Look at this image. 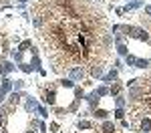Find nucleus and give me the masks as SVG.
I'll list each match as a JSON object with an SVG mask.
<instances>
[{
	"label": "nucleus",
	"mask_w": 151,
	"mask_h": 133,
	"mask_svg": "<svg viewBox=\"0 0 151 133\" xmlns=\"http://www.w3.org/2000/svg\"><path fill=\"white\" fill-rule=\"evenodd\" d=\"M69 79L70 81H83L85 79V69L83 67H69Z\"/></svg>",
	"instance_id": "obj_1"
},
{
	"label": "nucleus",
	"mask_w": 151,
	"mask_h": 133,
	"mask_svg": "<svg viewBox=\"0 0 151 133\" xmlns=\"http://www.w3.org/2000/svg\"><path fill=\"white\" fill-rule=\"evenodd\" d=\"M26 99V103H24V109H26V113H35L36 107H38V101H36L32 95H24Z\"/></svg>",
	"instance_id": "obj_2"
},
{
	"label": "nucleus",
	"mask_w": 151,
	"mask_h": 133,
	"mask_svg": "<svg viewBox=\"0 0 151 133\" xmlns=\"http://www.w3.org/2000/svg\"><path fill=\"white\" fill-rule=\"evenodd\" d=\"M42 101L47 103L48 107H55V105H57V95H55V91H45V95H42Z\"/></svg>",
	"instance_id": "obj_3"
},
{
	"label": "nucleus",
	"mask_w": 151,
	"mask_h": 133,
	"mask_svg": "<svg viewBox=\"0 0 151 133\" xmlns=\"http://www.w3.org/2000/svg\"><path fill=\"white\" fill-rule=\"evenodd\" d=\"M16 67L12 65V63H8V60H4V63H0V75L2 77H6V75H10L12 71H14Z\"/></svg>",
	"instance_id": "obj_4"
},
{
	"label": "nucleus",
	"mask_w": 151,
	"mask_h": 133,
	"mask_svg": "<svg viewBox=\"0 0 151 133\" xmlns=\"http://www.w3.org/2000/svg\"><path fill=\"white\" fill-rule=\"evenodd\" d=\"M10 91H14V89H12V81L4 77V79H2V85H0V93H2V95H8Z\"/></svg>",
	"instance_id": "obj_5"
},
{
	"label": "nucleus",
	"mask_w": 151,
	"mask_h": 133,
	"mask_svg": "<svg viewBox=\"0 0 151 133\" xmlns=\"http://www.w3.org/2000/svg\"><path fill=\"white\" fill-rule=\"evenodd\" d=\"M22 97H24V93H20V91H10L8 93V101H10L12 105H18Z\"/></svg>",
	"instance_id": "obj_6"
},
{
	"label": "nucleus",
	"mask_w": 151,
	"mask_h": 133,
	"mask_svg": "<svg viewBox=\"0 0 151 133\" xmlns=\"http://www.w3.org/2000/svg\"><path fill=\"white\" fill-rule=\"evenodd\" d=\"M117 77H119V71H117V69H111V71L107 73V75H103L101 79H103V83H111V81H117Z\"/></svg>",
	"instance_id": "obj_7"
},
{
	"label": "nucleus",
	"mask_w": 151,
	"mask_h": 133,
	"mask_svg": "<svg viewBox=\"0 0 151 133\" xmlns=\"http://www.w3.org/2000/svg\"><path fill=\"white\" fill-rule=\"evenodd\" d=\"M101 131H103V133H115V131H117V127H115V123H113V121H103V125H101Z\"/></svg>",
	"instance_id": "obj_8"
},
{
	"label": "nucleus",
	"mask_w": 151,
	"mask_h": 133,
	"mask_svg": "<svg viewBox=\"0 0 151 133\" xmlns=\"http://www.w3.org/2000/svg\"><path fill=\"white\" fill-rule=\"evenodd\" d=\"M141 6H143L141 0H129L127 4H125V8H123V12L125 10H135V8H141Z\"/></svg>",
	"instance_id": "obj_9"
},
{
	"label": "nucleus",
	"mask_w": 151,
	"mask_h": 133,
	"mask_svg": "<svg viewBox=\"0 0 151 133\" xmlns=\"http://www.w3.org/2000/svg\"><path fill=\"white\" fill-rule=\"evenodd\" d=\"M121 89H123V87H121L119 83H113L111 87H109V95H111V97H117V95H121Z\"/></svg>",
	"instance_id": "obj_10"
},
{
	"label": "nucleus",
	"mask_w": 151,
	"mask_h": 133,
	"mask_svg": "<svg viewBox=\"0 0 151 133\" xmlns=\"http://www.w3.org/2000/svg\"><path fill=\"white\" fill-rule=\"evenodd\" d=\"M91 75L97 77V79H101V77H103V67H101V65H93V67H91Z\"/></svg>",
	"instance_id": "obj_11"
},
{
	"label": "nucleus",
	"mask_w": 151,
	"mask_h": 133,
	"mask_svg": "<svg viewBox=\"0 0 151 133\" xmlns=\"http://www.w3.org/2000/svg\"><path fill=\"white\" fill-rule=\"evenodd\" d=\"M30 125H32V127H35V129H38V131H47V125H45V123H42V121H38V119H32L30 121Z\"/></svg>",
	"instance_id": "obj_12"
},
{
	"label": "nucleus",
	"mask_w": 151,
	"mask_h": 133,
	"mask_svg": "<svg viewBox=\"0 0 151 133\" xmlns=\"http://www.w3.org/2000/svg\"><path fill=\"white\" fill-rule=\"evenodd\" d=\"M77 127H79V129H93V123H91V121H87V119H79Z\"/></svg>",
	"instance_id": "obj_13"
},
{
	"label": "nucleus",
	"mask_w": 151,
	"mask_h": 133,
	"mask_svg": "<svg viewBox=\"0 0 151 133\" xmlns=\"http://www.w3.org/2000/svg\"><path fill=\"white\" fill-rule=\"evenodd\" d=\"M24 87H26V83H24L22 79H16V81H12V89H14V91H22Z\"/></svg>",
	"instance_id": "obj_14"
},
{
	"label": "nucleus",
	"mask_w": 151,
	"mask_h": 133,
	"mask_svg": "<svg viewBox=\"0 0 151 133\" xmlns=\"http://www.w3.org/2000/svg\"><path fill=\"white\" fill-rule=\"evenodd\" d=\"M35 113H36V115H40L42 119H47V117H48V109H47V107H42V105H38Z\"/></svg>",
	"instance_id": "obj_15"
},
{
	"label": "nucleus",
	"mask_w": 151,
	"mask_h": 133,
	"mask_svg": "<svg viewBox=\"0 0 151 133\" xmlns=\"http://www.w3.org/2000/svg\"><path fill=\"white\" fill-rule=\"evenodd\" d=\"M147 67H149V59H137L135 69H147Z\"/></svg>",
	"instance_id": "obj_16"
},
{
	"label": "nucleus",
	"mask_w": 151,
	"mask_h": 133,
	"mask_svg": "<svg viewBox=\"0 0 151 133\" xmlns=\"http://www.w3.org/2000/svg\"><path fill=\"white\" fill-rule=\"evenodd\" d=\"M93 115H95V117H99V119H107V117H109V113H107L105 109H95Z\"/></svg>",
	"instance_id": "obj_17"
},
{
	"label": "nucleus",
	"mask_w": 151,
	"mask_h": 133,
	"mask_svg": "<svg viewBox=\"0 0 151 133\" xmlns=\"http://www.w3.org/2000/svg\"><path fill=\"white\" fill-rule=\"evenodd\" d=\"M117 52L121 55V57H127L129 55V48H127V45L123 42V45H117Z\"/></svg>",
	"instance_id": "obj_18"
},
{
	"label": "nucleus",
	"mask_w": 151,
	"mask_h": 133,
	"mask_svg": "<svg viewBox=\"0 0 151 133\" xmlns=\"http://www.w3.org/2000/svg\"><path fill=\"white\" fill-rule=\"evenodd\" d=\"M125 63H127V67H135V63H137V57L129 52L127 57H125Z\"/></svg>",
	"instance_id": "obj_19"
},
{
	"label": "nucleus",
	"mask_w": 151,
	"mask_h": 133,
	"mask_svg": "<svg viewBox=\"0 0 151 133\" xmlns=\"http://www.w3.org/2000/svg\"><path fill=\"white\" fill-rule=\"evenodd\" d=\"M58 83H60V87H67V89H75V81H70V79H60Z\"/></svg>",
	"instance_id": "obj_20"
},
{
	"label": "nucleus",
	"mask_w": 151,
	"mask_h": 133,
	"mask_svg": "<svg viewBox=\"0 0 151 133\" xmlns=\"http://www.w3.org/2000/svg\"><path fill=\"white\" fill-rule=\"evenodd\" d=\"M113 115H115V119H125V109L123 107H117L113 111Z\"/></svg>",
	"instance_id": "obj_21"
},
{
	"label": "nucleus",
	"mask_w": 151,
	"mask_h": 133,
	"mask_svg": "<svg viewBox=\"0 0 151 133\" xmlns=\"http://www.w3.org/2000/svg\"><path fill=\"white\" fill-rule=\"evenodd\" d=\"M18 69H20L22 73H32V71H35V69H32L28 63H20V65H18Z\"/></svg>",
	"instance_id": "obj_22"
},
{
	"label": "nucleus",
	"mask_w": 151,
	"mask_h": 133,
	"mask_svg": "<svg viewBox=\"0 0 151 133\" xmlns=\"http://www.w3.org/2000/svg\"><path fill=\"white\" fill-rule=\"evenodd\" d=\"M115 107H125V97H123V95H117L115 97Z\"/></svg>",
	"instance_id": "obj_23"
},
{
	"label": "nucleus",
	"mask_w": 151,
	"mask_h": 133,
	"mask_svg": "<svg viewBox=\"0 0 151 133\" xmlns=\"http://www.w3.org/2000/svg\"><path fill=\"white\" fill-rule=\"evenodd\" d=\"M97 93H99V97L109 95V87H105V85H101V87H97Z\"/></svg>",
	"instance_id": "obj_24"
},
{
	"label": "nucleus",
	"mask_w": 151,
	"mask_h": 133,
	"mask_svg": "<svg viewBox=\"0 0 151 133\" xmlns=\"http://www.w3.org/2000/svg\"><path fill=\"white\" fill-rule=\"evenodd\" d=\"M32 24H35L36 28H40V26H42V20H40V16H35V18H32Z\"/></svg>",
	"instance_id": "obj_25"
},
{
	"label": "nucleus",
	"mask_w": 151,
	"mask_h": 133,
	"mask_svg": "<svg viewBox=\"0 0 151 133\" xmlns=\"http://www.w3.org/2000/svg\"><path fill=\"white\" fill-rule=\"evenodd\" d=\"M145 14H147V16H151V6H145Z\"/></svg>",
	"instance_id": "obj_26"
},
{
	"label": "nucleus",
	"mask_w": 151,
	"mask_h": 133,
	"mask_svg": "<svg viewBox=\"0 0 151 133\" xmlns=\"http://www.w3.org/2000/svg\"><path fill=\"white\" fill-rule=\"evenodd\" d=\"M26 133H36V131H35V127H30V129H28Z\"/></svg>",
	"instance_id": "obj_27"
},
{
	"label": "nucleus",
	"mask_w": 151,
	"mask_h": 133,
	"mask_svg": "<svg viewBox=\"0 0 151 133\" xmlns=\"http://www.w3.org/2000/svg\"><path fill=\"white\" fill-rule=\"evenodd\" d=\"M16 2H24V4H26V2H28V0H16Z\"/></svg>",
	"instance_id": "obj_28"
},
{
	"label": "nucleus",
	"mask_w": 151,
	"mask_h": 133,
	"mask_svg": "<svg viewBox=\"0 0 151 133\" xmlns=\"http://www.w3.org/2000/svg\"><path fill=\"white\" fill-rule=\"evenodd\" d=\"M149 67H151V59H149Z\"/></svg>",
	"instance_id": "obj_29"
}]
</instances>
